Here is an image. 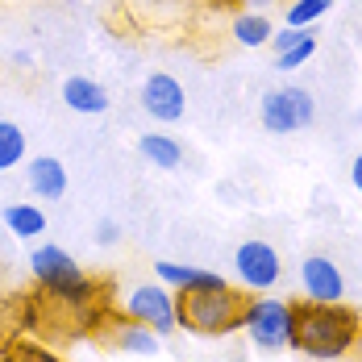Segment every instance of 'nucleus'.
<instances>
[{
    "label": "nucleus",
    "mask_w": 362,
    "mask_h": 362,
    "mask_svg": "<svg viewBox=\"0 0 362 362\" xmlns=\"http://www.w3.org/2000/svg\"><path fill=\"white\" fill-rule=\"evenodd\" d=\"M262 129L267 134H296V129H308L313 117H317V105H313V92L308 88H275L262 96Z\"/></svg>",
    "instance_id": "obj_5"
},
{
    "label": "nucleus",
    "mask_w": 362,
    "mask_h": 362,
    "mask_svg": "<svg viewBox=\"0 0 362 362\" xmlns=\"http://www.w3.org/2000/svg\"><path fill=\"white\" fill-rule=\"evenodd\" d=\"M350 183H354V187L362 192V154L354 158V163H350Z\"/></svg>",
    "instance_id": "obj_23"
},
{
    "label": "nucleus",
    "mask_w": 362,
    "mask_h": 362,
    "mask_svg": "<svg viewBox=\"0 0 362 362\" xmlns=\"http://www.w3.org/2000/svg\"><path fill=\"white\" fill-rule=\"evenodd\" d=\"M304 37H308V30H291V25H284V30L271 34V46H275V54H284V50H291L296 42H304Z\"/></svg>",
    "instance_id": "obj_21"
},
{
    "label": "nucleus",
    "mask_w": 362,
    "mask_h": 362,
    "mask_svg": "<svg viewBox=\"0 0 362 362\" xmlns=\"http://www.w3.org/2000/svg\"><path fill=\"white\" fill-rule=\"evenodd\" d=\"M96 242H100V246H117V242H121V225L112 217H105L96 225Z\"/></svg>",
    "instance_id": "obj_22"
},
{
    "label": "nucleus",
    "mask_w": 362,
    "mask_h": 362,
    "mask_svg": "<svg viewBox=\"0 0 362 362\" xmlns=\"http://www.w3.org/2000/svg\"><path fill=\"white\" fill-rule=\"evenodd\" d=\"M8 362H13V358H8Z\"/></svg>",
    "instance_id": "obj_26"
},
{
    "label": "nucleus",
    "mask_w": 362,
    "mask_h": 362,
    "mask_svg": "<svg viewBox=\"0 0 362 362\" xmlns=\"http://www.w3.org/2000/svg\"><path fill=\"white\" fill-rule=\"evenodd\" d=\"M142 109L154 117V121H163V125H171V121H180L183 112H187V92H183V83L175 79V75L167 71H154L146 75L142 83Z\"/></svg>",
    "instance_id": "obj_9"
},
{
    "label": "nucleus",
    "mask_w": 362,
    "mask_h": 362,
    "mask_svg": "<svg viewBox=\"0 0 362 362\" xmlns=\"http://www.w3.org/2000/svg\"><path fill=\"white\" fill-rule=\"evenodd\" d=\"M30 271H34V279L54 300H63L71 308H83V304L96 300V284L83 275V267L63 246H37V250H30Z\"/></svg>",
    "instance_id": "obj_3"
},
{
    "label": "nucleus",
    "mask_w": 362,
    "mask_h": 362,
    "mask_svg": "<svg viewBox=\"0 0 362 362\" xmlns=\"http://www.w3.org/2000/svg\"><path fill=\"white\" fill-rule=\"evenodd\" d=\"M180 325L196 337H225L242 329L246 313V291L238 288H213V291H180Z\"/></svg>",
    "instance_id": "obj_2"
},
{
    "label": "nucleus",
    "mask_w": 362,
    "mask_h": 362,
    "mask_svg": "<svg viewBox=\"0 0 362 362\" xmlns=\"http://www.w3.org/2000/svg\"><path fill=\"white\" fill-rule=\"evenodd\" d=\"M13 362H63L54 350H46V346H34V341H21L17 350H13Z\"/></svg>",
    "instance_id": "obj_20"
},
{
    "label": "nucleus",
    "mask_w": 362,
    "mask_h": 362,
    "mask_svg": "<svg viewBox=\"0 0 362 362\" xmlns=\"http://www.w3.org/2000/svg\"><path fill=\"white\" fill-rule=\"evenodd\" d=\"M233 275L238 284L250 291V296H262V291H275L279 279H284V258L271 242H242L238 254H233Z\"/></svg>",
    "instance_id": "obj_6"
},
{
    "label": "nucleus",
    "mask_w": 362,
    "mask_h": 362,
    "mask_svg": "<svg viewBox=\"0 0 362 362\" xmlns=\"http://www.w3.org/2000/svg\"><path fill=\"white\" fill-rule=\"evenodd\" d=\"M25 180H30V192H34L37 200H59V196L67 192V171H63V163H59V158H50V154L30 158Z\"/></svg>",
    "instance_id": "obj_13"
},
{
    "label": "nucleus",
    "mask_w": 362,
    "mask_h": 362,
    "mask_svg": "<svg viewBox=\"0 0 362 362\" xmlns=\"http://www.w3.org/2000/svg\"><path fill=\"white\" fill-rule=\"evenodd\" d=\"M229 34H233V42L238 46H250V50H258V46H271V34H275V21L267 17V13H238L233 17V25H229Z\"/></svg>",
    "instance_id": "obj_16"
},
{
    "label": "nucleus",
    "mask_w": 362,
    "mask_h": 362,
    "mask_svg": "<svg viewBox=\"0 0 362 362\" xmlns=\"http://www.w3.org/2000/svg\"><path fill=\"white\" fill-rule=\"evenodd\" d=\"M329 8H333V0H291L288 13H284V21H288L291 30H308L313 21H321Z\"/></svg>",
    "instance_id": "obj_18"
},
{
    "label": "nucleus",
    "mask_w": 362,
    "mask_h": 362,
    "mask_svg": "<svg viewBox=\"0 0 362 362\" xmlns=\"http://www.w3.org/2000/svg\"><path fill=\"white\" fill-rule=\"evenodd\" d=\"M112 346L121 350V354H134V358H150V354H158V333L142 321H134V317H121L117 325L109 329Z\"/></svg>",
    "instance_id": "obj_12"
},
{
    "label": "nucleus",
    "mask_w": 362,
    "mask_h": 362,
    "mask_svg": "<svg viewBox=\"0 0 362 362\" xmlns=\"http://www.w3.org/2000/svg\"><path fill=\"white\" fill-rule=\"evenodd\" d=\"M300 291L313 304H341L346 300V275L325 254H308L300 262Z\"/></svg>",
    "instance_id": "obj_8"
},
{
    "label": "nucleus",
    "mask_w": 362,
    "mask_h": 362,
    "mask_svg": "<svg viewBox=\"0 0 362 362\" xmlns=\"http://www.w3.org/2000/svg\"><path fill=\"white\" fill-rule=\"evenodd\" d=\"M238 4H246V8H250V13H267V8H271V4H275V0H238Z\"/></svg>",
    "instance_id": "obj_24"
},
{
    "label": "nucleus",
    "mask_w": 362,
    "mask_h": 362,
    "mask_svg": "<svg viewBox=\"0 0 362 362\" xmlns=\"http://www.w3.org/2000/svg\"><path fill=\"white\" fill-rule=\"evenodd\" d=\"M362 317L346 304H296V341L291 350H300L313 362H341L358 346Z\"/></svg>",
    "instance_id": "obj_1"
},
{
    "label": "nucleus",
    "mask_w": 362,
    "mask_h": 362,
    "mask_svg": "<svg viewBox=\"0 0 362 362\" xmlns=\"http://www.w3.org/2000/svg\"><path fill=\"white\" fill-rule=\"evenodd\" d=\"M125 317L150 325L158 337L175 333L180 329V300H175V288L167 284H142L125 296Z\"/></svg>",
    "instance_id": "obj_7"
},
{
    "label": "nucleus",
    "mask_w": 362,
    "mask_h": 362,
    "mask_svg": "<svg viewBox=\"0 0 362 362\" xmlns=\"http://www.w3.org/2000/svg\"><path fill=\"white\" fill-rule=\"evenodd\" d=\"M63 105L83 117H100V112H109V92L88 75H71V79H63Z\"/></svg>",
    "instance_id": "obj_11"
},
{
    "label": "nucleus",
    "mask_w": 362,
    "mask_h": 362,
    "mask_svg": "<svg viewBox=\"0 0 362 362\" xmlns=\"http://www.w3.org/2000/svg\"><path fill=\"white\" fill-rule=\"evenodd\" d=\"M154 275H158V284H167V288H175V291H213V288H225V279H221L217 271L183 267V262H171V258H158V262H154Z\"/></svg>",
    "instance_id": "obj_10"
},
{
    "label": "nucleus",
    "mask_w": 362,
    "mask_h": 362,
    "mask_svg": "<svg viewBox=\"0 0 362 362\" xmlns=\"http://www.w3.org/2000/svg\"><path fill=\"white\" fill-rule=\"evenodd\" d=\"M4 225H8V233L13 238H21V242H34L46 233V213L37 209V204H25V200H17V204H4Z\"/></svg>",
    "instance_id": "obj_14"
},
{
    "label": "nucleus",
    "mask_w": 362,
    "mask_h": 362,
    "mask_svg": "<svg viewBox=\"0 0 362 362\" xmlns=\"http://www.w3.org/2000/svg\"><path fill=\"white\" fill-rule=\"evenodd\" d=\"M21 158H25V134H21V125L0 121V171L21 167Z\"/></svg>",
    "instance_id": "obj_17"
},
{
    "label": "nucleus",
    "mask_w": 362,
    "mask_h": 362,
    "mask_svg": "<svg viewBox=\"0 0 362 362\" xmlns=\"http://www.w3.org/2000/svg\"><path fill=\"white\" fill-rule=\"evenodd\" d=\"M242 333L250 337L254 350L262 354H279L291 350L296 341V304L275 300V296H246V313H242Z\"/></svg>",
    "instance_id": "obj_4"
},
{
    "label": "nucleus",
    "mask_w": 362,
    "mask_h": 362,
    "mask_svg": "<svg viewBox=\"0 0 362 362\" xmlns=\"http://www.w3.org/2000/svg\"><path fill=\"white\" fill-rule=\"evenodd\" d=\"M313 54H317V37L308 34L304 42H296L291 50H284V54H275V67H279V71H296V67H304V63H308Z\"/></svg>",
    "instance_id": "obj_19"
},
{
    "label": "nucleus",
    "mask_w": 362,
    "mask_h": 362,
    "mask_svg": "<svg viewBox=\"0 0 362 362\" xmlns=\"http://www.w3.org/2000/svg\"><path fill=\"white\" fill-rule=\"evenodd\" d=\"M358 341H362V329H358Z\"/></svg>",
    "instance_id": "obj_25"
},
{
    "label": "nucleus",
    "mask_w": 362,
    "mask_h": 362,
    "mask_svg": "<svg viewBox=\"0 0 362 362\" xmlns=\"http://www.w3.org/2000/svg\"><path fill=\"white\" fill-rule=\"evenodd\" d=\"M138 154H142L150 167H158V171H175L183 163V146L171 134H142L138 138Z\"/></svg>",
    "instance_id": "obj_15"
}]
</instances>
